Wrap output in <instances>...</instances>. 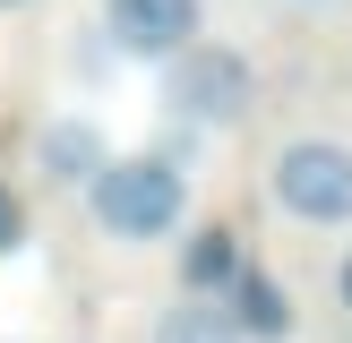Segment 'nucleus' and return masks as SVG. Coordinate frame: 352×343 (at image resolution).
Segmentation results:
<instances>
[{
	"instance_id": "nucleus-6",
	"label": "nucleus",
	"mask_w": 352,
	"mask_h": 343,
	"mask_svg": "<svg viewBox=\"0 0 352 343\" xmlns=\"http://www.w3.org/2000/svg\"><path fill=\"white\" fill-rule=\"evenodd\" d=\"M223 318L241 326V343H292V335H301V318H292V292L275 283L267 266H241L232 283H223Z\"/></svg>"
},
{
	"instance_id": "nucleus-5",
	"label": "nucleus",
	"mask_w": 352,
	"mask_h": 343,
	"mask_svg": "<svg viewBox=\"0 0 352 343\" xmlns=\"http://www.w3.org/2000/svg\"><path fill=\"white\" fill-rule=\"evenodd\" d=\"M103 163H112V146H103V129L86 112H43L26 129V172L43 189H86Z\"/></svg>"
},
{
	"instance_id": "nucleus-3",
	"label": "nucleus",
	"mask_w": 352,
	"mask_h": 343,
	"mask_svg": "<svg viewBox=\"0 0 352 343\" xmlns=\"http://www.w3.org/2000/svg\"><path fill=\"white\" fill-rule=\"evenodd\" d=\"M267 198L309 232H344L352 223V146L344 137H284L267 163Z\"/></svg>"
},
{
	"instance_id": "nucleus-8",
	"label": "nucleus",
	"mask_w": 352,
	"mask_h": 343,
	"mask_svg": "<svg viewBox=\"0 0 352 343\" xmlns=\"http://www.w3.org/2000/svg\"><path fill=\"white\" fill-rule=\"evenodd\" d=\"M146 343H241V326L223 318V300H198V292H172V309H155Z\"/></svg>"
},
{
	"instance_id": "nucleus-10",
	"label": "nucleus",
	"mask_w": 352,
	"mask_h": 343,
	"mask_svg": "<svg viewBox=\"0 0 352 343\" xmlns=\"http://www.w3.org/2000/svg\"><path fill=\"white\" fill-rule=\"evenodd\" d=\"M336 300L352 309V249H344V266H336Z\"/></svg>"
},
{
	"instance_id": "nucleus-9",
	"label": "nucleus",
	"mask_w": 352,
	"mask_h": 343,
	"mask_svg": "<svg viewBox=\"0 0 352 343\" xmlns=\"http://www.w3.org/2000/svg\"><path fill=\"white\" fill-rule=\"evenodd\" d=\"M17 249H26V189L0 172V266H9Z\"/></svg>"
},
{
	"instance_id": "nucleus-1",
	"label": "nucleus",
	"mask_w": 352,
	"mask_h": 343,
	"mask_svg": "<svg viewBox=\"0 0 352 343\" xmlns=\"http://www.w3.org/2000/svg\"><path fill=\"white\" fill-rule=\"evenodd\" d=\"M78 198H86V223H95L112 249H155V240H172L189 223V146L112 154Z\"/></svg>"
},
{
	"instance_id": "nucleus-11",
	"label": "nucleus",
	"mask_w": 352,
	"mask_h": 343,
	"mask_svg": "<svg viewBox=\"0 0 352 343\" xmlns=\"http://www.w3.org/2000/svg\"><path fill=\"white\" fill-rule=\"evenodd\" d=\"M0 9H34V0H0Z\"/></svg>"
},
{
	"instance_id": "nucleus-7",
	"label": "nucleus",
	"mask_w": 352,
	"mask_h": 343,
	"mask_svg": "<svg viewBox=\"0 0 352 343\" xmlns=\"http://www.w3.org/2000/svg\"><path fill=\"white\" fill-rule=\"evenodd\" d=\"M250 266V249H241L232 223H198V232H181V292H198V300H223V283Z\"/></svg>"
},
{
	"instance_id": "nucleus-4",
	"label": "nucleus",
	"mask_w": 352,
	"mask_h": 343,
	"mask_svg": "<svg viewBox=\"0 0 352 343\" xmlns=\"http://www.w3.org/2000/svg\"><path fill=\"white\" fill-rule=\"evenodd\" d=\"M103 43L120 60H172L181 43L206 34V0H103Z\"/></svg>"
},
{
	"instance_id": "nucleus-2",
	"label": "nucleus",
	"mask_w": 352,
	"mask_h": 343,
	"mask_svg": "<svg viewBox=\"0 0 352 343\" xmlns=\"http://www.w3.org/2000/svg\"><path fill=\"white\" fill-rule=\"evenodd\" d=\"M250 103H258V69L241 43L198 34L164 60V112L181 129H232V120H250Z\"/></svg>"
}]
</instances>
